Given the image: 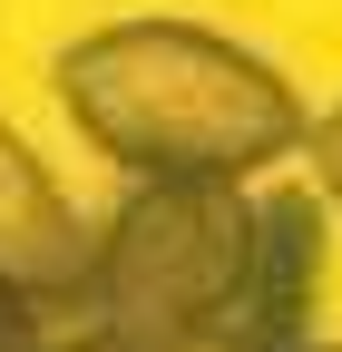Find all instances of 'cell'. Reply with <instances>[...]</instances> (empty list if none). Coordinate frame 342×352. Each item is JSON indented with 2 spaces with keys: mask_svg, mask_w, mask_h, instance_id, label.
Instances as JSON below:
<instances>
[{
  "mask_svg": "<svg viewBox=\"0 0 342 352\" xmlns=\"http://www.w3.org/2000/svg\"><path fill=\"white\" fill-rule=\"evenodd\" d=\"M166 352H254L244 333H186V342H166Z\"/></svg>",
  "mask_w": 342,
  "mask_h": 352,
  "instance_id": "7",
  "label": "cell"
},
{
  "mask_svg": "<svg viewBox=\"0 0 342 352\" xmlns=\"http://www.w3.org/2000/svg\"><path fill=\"white\" fill-rule=\"evenodd\" d=\"M304 166H313V186H323V206H342V98L313 118V138H304Z\"/></svg>",
  "mask_w": 342,
  "mask_h": 352,
  "instance_id": "5",
  "label": "cell"
},
{
  "mask_svg": "<svg viewBox=\"0 0 342 352\" xmlns=\"http://www.w3.org/2000/svg\"><path fill=\"white\" fill-rule=\"evenodd\" d=\"M254 274V196L244 186H127V206L98 226L89 264V303L78 323L127 342V352H166L186 333H225Z\"/></svg>",
  "mask_w": 342,
  "mask_h": 352,
  "instance_id": "2",
  "label": "cell"
},
{
  "mask_svg": "<svg viewBox=\"0 0 342 352\" xmlns=\"http://www.w3.org/2000/svg\"><path fill=\"white\" fill-rule=\"evenodd\" d=\"M89 264H98V235L78 226L59 176L30 157V138L0 127V294H20L30 314H78Z\"/></svg>",
  "mask_w": 342,
  "mask_h": 352,
  "instance_id": "3",
  "label": "cell"
},
{
  "mask_svg": "<svg viewBox=\"0 0 342 352\" xmlns=\"http://www.w3.org/2000/svg\"><path fill=\"white\" fill-rule=\"evenodd\" d=\"M0 352H49V333H39V314L20 294H0Z\"/></svg>",
  "mask_w": 342,
  "mask_h": 352,
  "instance_id": "6",
  "label": "cell"
},
{
  "mask_svg": "<svg viewBox=\"0 0 342 352\" xmlns=\"http://www.w3.org/2000/svg\"><path fill=\"white\" fill-rule=\"evenodd\" d=\"M304 352H342V342H304Z\"/></svg>",
  "mask_w": 342,
  "mask_h": 352,
  "instance_id": "9",
  "label": "cell"
},
{
  "mask_svg": "<svg viewBox=\"0 0 342 352\" xmlns=\"http://www.w3.org/2000/svg\"><path fill=\"white\" fill-rule=\"evenodd\" d=\"M59 108L127 186H254L264 166L304 157L313 118L274 59L196 20H108L59 50Z\"/></svg>",
  "mask_w": 342,
  "mask_h": 352,
  "instance_id": "1",
  "label": "cell"
},
{
  "mask_svg": "<svg viewBox=\"0 0 342 352\" xmlns=\"http://www.w3.org/2000/svg\"><path fill=\"white\" fill-rule=\"evenodd\" d=\"M49 352H127V342H108V333H89V323H78V342H49Z\"/></svg>",
  "mask_w": 342,
  "mask_h": 352,
  "instance_id": "8",
  "label": "cell"
},
{
  "mask_svg": "<svg viewBox=\"0 0 342 352\" xmlns=\"http://www.w3.org/2000/svg\"><path fill=\"white\" fill-rule=\"evenodd\" d=\"M323 235H332V206L313 176H284L254 196V274L225 333H244L254 352H304L313 303H323Z\"/></svg>",
  "mask_w": 342,
  "mask_h": 352,
  "instance_id": "4",
  "label": "cell"
}]
</instances>
